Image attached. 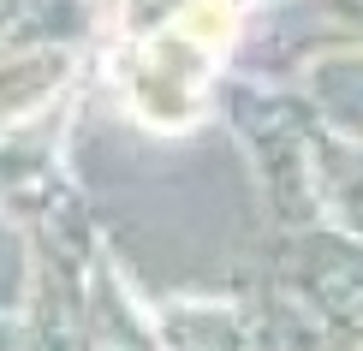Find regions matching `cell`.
Returning <instances> with one entry per match:
<instances>
[{
  "label": "cell",
  "mask_w": 363,
  "mask_h": 351,
  "mask_svg": "<svg viewBox=\"0 0 363 351\" xmlns=\"http://www.w3.org/2000/svg\"><path fill=\"white\" fill-rule=\"evenodd\" d=\"M208 54L203 42H191L179 24H167L155 42L143 48V60L131 66V108L143 113V126L155 131H185L203 113V89H208Z\"/></svg>",
  "instance_id": "cell-1"
}]
</instances>
